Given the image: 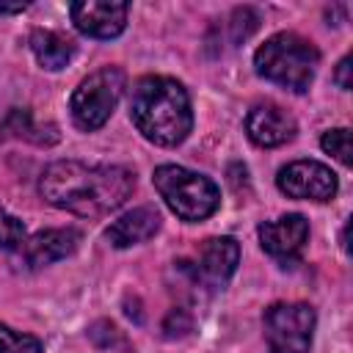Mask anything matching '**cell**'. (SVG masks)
<instances>
[{
	"instance_id": "obj_1",
	"label": "cell",
	"mask_w": 353,
	"mask_h": 353,
	"mask_svg": "<svg viewBox=\"0 0 353 353\" xmlns=\"http://www.w3.org/2000/svg\"><path fill=\"white\" fill-rule=\"evenodd\" d=\"M135 190V174L127 165H102L80 160H55L39 176V193L58 210L97 218L119 210Z\"/></svg>"
},
{
	"instance_id": "obj_2",
	"label": "cell",
	"mask_w": 353,
	"mask_h": 353,
	"mask_svg": "<svg viewBox=\"0 0 353 353\" xmlns=\"http://www.w3.org/2000/svg\"><path fill=\"white\" fill-rule=\"evenodd\" d=\"M130 116L138 132L154 146H176L193 130L190 97L179 80L165 74H146L135 80Z\"/></svg>"
},
{
	"instance_id": "obj_3",
	"label": "cell",
	"mask_w": 353,
	"mask_h": 353,
	"mask_svg": "<svg viewBox=\"0 0 353 353\" xmlns=\"http://www.w3.org/2000/svg\"><path fill=\"white\" fill-rule=\"evenodd\" d=\"M317 66H320L317 47L309 39H303L292 30L273 33L254 52L256 74L281 85L284 91H292V94H306L309 91V85L314 83Z\"/></svg>"
},
{
	"instance_id": "obj_4",
	"label": "cell",
	"mask_w": 353,
	"mask_h": 353,
	"mask_svg": "<svg viewBox=\"0 0 353 353\" xmlns=\"http://www.w3.org/2000/svg\"><path fill=\"white\" fill-rule=\"evenodd\" d=\"M152 182L160 199L168 204V210L188 223L204 221L221 207L218 185L210 176L190 171L185 165H174V163L157 165L152 174Z\"/></svg>"
},
{
	"instance_id": "obj_5",
	"label": "cell",
	"mask_w": 353,
	"mask_h": 353,
	"mask_svg": "<svg viewBox=\"0 0 353 353\" xmlns=\"http://www.w3.org/2000/svg\"><path fill=\"white\" fill-rule=\"evenodd\" d=\"M124 83L127 77L119 66H102L91 72L88 77H83L69 99V113H72L74 127L83 132L99 130L110 119L113 108L119 105Z\"/></svg>"
},
{
	"instance_id": "obj_6",
	"label": "cell",
	"mask_w": 353,
	"mask_h": 353,
	"mask_svg": "<svg viewBox=\"0 0 353 353\" xmlns=\"http://www.w3.org/2000/svg\"><path fill=\"white\" fill-rule=\"evenodd\" d=\"M317 314L309 303L281 301L265 309L262 325L270 353H309Z\"/></svg>"
},
{
	"instance_id": "obj_7",
	"label": "cell",
	"mask_w": 353,
	"mask_h": 353,
	"mask_svg": "<svg viewBox=\"0 0 353 353\" xmlns=\"http://www.w3.org/2000/svg\"><path fill=\"white\" fill-rule=\"evenodd\" d=\"M276 185L284 196L290 199H303V201H331L339 190L336 174L320 163V160H295L279 168Z\"/></svg>"
},
{
	"instance_id": "obj_8",
	"label": "cell",
	"mask_w": 353,
	"mask_h": 353,
	"mask_svg": "<svg viewBox=\"0 0 353 353\" xmlns=\"http://www.w3.org/2000/svg\"><path fill=\"white\" fill-rule=\"evenodd\" d=\"M240 262V245L234 237H210L199 248V259L193 265V279L207 290H223L226 281L234 276Z\"/></svg>"
},
{
	"instance_id": "obj_9",
	"label": "cell",
	"mask_w": 353,
	"mask_h": 353,
	"mask_svg": "<svg viewBox=\"0 0 353 353\" xmlns=\"http://www.w3.org/2000/svg\"><path fill=\"white\" fill-rule=\"evenodd\" d=\"M127 3L116 0H77L69 6L72 22L91 39H116L127 28Z\"/></svg>"
},
{
	"instance_id": "obj_10",
	"label": "cell",
	"mask_w": 353,
	"mask_h": 353,
	"mask_svg": "<svg viewBox=\"0 0 353 353\" xmlns=\"http://www.w3.org/2000/svg\"><path fill=\"white\" fill-rule=\"evenodd\" d=\"M259 243H262V251L270 254L273 259H292L301 254V248L306 245L309 240V221L301 215V212H287L276 221H262L259 229Z\"/></svg>"
},
{
	"instance_id": "obj_11",
	"label": "cell",
	"mask_w": 353,
	"mask_h": 353,
	"mask_svg": "<svg viewBox=\"0 0 353 353\" xmlns=\"http://www.w3.org/2000/svg\"><path fill=\"white\" fill-rule=\"evenodd\" d=\"M245 132L256 146L273 149V146H281V143L292 141L295 132H298V124L281 105L256 102L245 116Z\"/></svg>"
},
{
	"instance_id": "obj_12",
	"label": "cell",
	"mask_w": 353,
	"mask_h": 353,
	"mask_svg": "<svg viewBox=\"0 0 353 353\" xmlns=\"http://www.w3.org/2000/svg\"><path fill=\"white\" fill-rule=\"evenodd\" d=\"M80 232L66 226V229H44V232H36L33 237L25 240L22 245V256L30 268H44V265H52L58 259H66L69 254L77 251L80 245Z\"/></svg>"
},
{
	"instance_id": "obj_13",
	"label": "cell",
	"mask_w": 353,
	"mask_h": 353,
	"mask_svg": "<svg viewBox=\"0 0 353 353\" xmlns=\"http://www.w3.org/2000/svg\"><path fill=\"white\" fill-rule=\"evenodd\" d=\"M157 229H160V212L154 207H135L124 212L119 221H113L105 237L113 248H130V245H138L154 237Z\"/></svg>"
},
{
	"instance_id": "obj_14",
	"label": "cell",
	"mask_w": 353,
	"mask_h": 353,
	"mask_svg": "<svg viewBox=\"0 0 353 353\" xmlns=\"http://www.w3.org/2000/svg\"><path fill=\"white\" fill-rule=\"evenodd\" d=\"M28 44H30L39 66H44L50 72L63 69L72 61V55H74V41L66 39L63 33H55V30H41L39 28V30L30 33Z\"/></svg>"
},
{
	"instance_id": "obj_15",
	"label": "cell",
	"mask_w": 353,
	"mask_h": 353,
	"mask_svg": "<svg viewBox=\"0 0 353 353\" xmlns=\"http://www.w3.org/2000/svg\"><path fill=\"white\" fill-rule=\"evenodd\" d=\"M88 336H91L94 345L102 347V350H110V353H130V342H127V336H124L113 323H108V320L94 323L91 331H88Z\"/></svg>"
},
{
	"instance_id": "obj_16",
	"label": "cell",
	"mask_w": 353,
	"mask_h": 353,
	"mask_svg": "<svg viewBox=\"0 0 353 353\" xmlns=\"http://www.w3.org/2000/svg\"><path fill=\"white\" fill-rule=\"evenodd\" d=\"M41 339L0 323V353H41Z\"/></svg>"
},
{
	"instance_id": "obj_17",
	"label": "cell",
	"mask_w": 353,
	"mask_h": 353,
	"mask_svg": "<svg viewBox=\"0 0 353 353\" xmlns=\"http://www.w3.org/2000/svg\"><path fill=\"white\" fill-rule=\"evenodd\" d=\"M25 240H28L25 223L0 207V248L3 251H22Z\"/></svg>"
},
{
	"instance_id": "obj_18",
	"label": "cell",
	"mask_w": 353,
	"mask_h": 353,
	"mask_svg": "<svg viewBox=\"0 0 353 353\" xmlns=\"http://www.w3.org/2000/svg\"><path fill=\"white\" fill-rule=\"evenodd\" d=\"M320 146H323V152H325V154H331V157H334V160H339L342 165H350V130L336 127V130L323 132Z\"/></svg>"
},
{
	"instance_id": "obj_19",
	"label": "cell",
	"mask_w": 353,
	"mask_h": 353,
	"mask_svg": "<svg viewBox=\"0 0 353 353\" xmlns=\"http://www.w3.org/2000/svg\"><path fill=\"white\" fill-rule=\"evenodd\" d=\"M174 325L179 328L176 334H185V331H190V317H188V314H185L182 309H174V312H171V314L165 317V323H163V331L168 334V331H171Z\"/></svg>"
},
{
	"instance_id": "obj_20",
	"label": "cell",
	"mask_w": 353,
	"mask_h": 353,
	"mask_svg": "<svg viewBox=\"0 0 353 353\" xmlns=\"http://www.w3.org/2000/svg\"><path fill=\"white\" fill-rule=\"evenodd\" d=\"M350 55H345L342 61H339V66H336V72H334V80H336V85L342 88V91H350Z\"/></svg>"
},
{
	"instance_id": "obj_21",
	"label": "cell",
	"mask_w": 353,
	"mask_h": 353,
	"mask_svg": "<svg viewBox=\"0 0 353 353\" xmlns=\"http://www.w3.org/2000/svg\"><path fill=\"white\" fill-rule=\"evenodd\" d=\"M30 3H0V14H17V11H25Z\"/></svg>"
}]
</instances>
